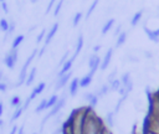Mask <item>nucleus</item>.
<instances>
[{"mask_svg": "<svg viewBox=\"0 0 159 134\" xmlns=\"http://www.w3.org/2000/svg\"><path fill=\"white\" fill-rule=\"evenodd\" d=\"M107 127L104 125L103 119H101L92 108H89L83 125V134H101Z\"/></svg>", "mask_w": 159, "mask_h": 134, "instance_id": "nucleus-1", "label": "nucleus"}, {"mask_svg": "<svg viewBox=\"0 0 159 134\" xmlns=\"http://www.w3.org/2000/svg\"><path fill=\"white\" fill-rule=\"evenodd\" d=\"M66 99H67V97L66 96H61L60 98H58V100H57V103L48 110V113L43 117V119H42V122H41V129L43 128V125L46 124V122L48 120V119H51V118H53V117H56L57 114H60V112L62 110V108L66 105Z\"/></svg>", "mask_w": 159, "mask_h": 134, "instance_id": "nucleus-2", "label": "nucleus"}, {"mask_svg": "<svg viewBox=\"0 0 159 134\" xmlns=\"http://www.w3.org/2000/svg\"><path fill=\"white\" fill-rule=\"evenodd\" d=\"M17 58H19V52H17V50H10V51L5 55L2 62H4V65H5L9 69H14V67H15L16 63H17Z\"/></svg>", "mask_w": 159, "mask_h": 134, "instance_id": "nucleus-3", "label": "nucleus"}, {"mask_svg": "<svg viewBox=\"0 0 159 134\" xmlns=\"http://www.w3.org/2000/svg\"><path fill=\"white\" fill-rule=\"evenodd\" d=\"M101 62H102V58H101L97 53L91 55L89 58H88V69H89L88 72L96 74V72H97V71L99 69V67H101Z\"/></svg>", "mask_w": 159, "mask_h": 134, "instance_id": "nucleus-4", "label": "nucleus"}, {"mask_svg": "<svg viewBox=\"0 0 159 134\" xmlns=\"http://www.w3.org/2000/svg\"><path fill=\"white\" fill-rule=\"evenodd\" d=\"M71 77H72V71H70V72H67V73H65L62 76H58L57 77V81H56V84H55V91L62 89L68 83V81L71 79Z\"/></svg>", "mask_w": 159, "mask_h": 134, "instance_id": "nucleus-5", "label": "nucleus"}, {"mask_svg": "<svg viewBox=\"0 0 159 134\" xmlns=\"http://www.w3.org/2000/svg\"><path fill=\"white\" fill-rule=\"evenodd\" d=\"M83 98H84V100L87 102V105H88L89 108H92V109H94V108L97 107L98 102H99V98L97 97V94H96L94 92H86V93L83 94Z\"/></svg>", "mask_w": 159, "mask_h": 134, "instance_id": "nucleus-6", "label": "nucleus"}, {"mask_svg": "<svg viewBox=\"0 0 159 134\" xmlns=\"http://www.w3.org/2000/svg\"><path fill=\"white\" fill-rule=\"evenodd\" d=\"M113 52H114V47H109L106 51V53H104V56L102 58V62H101V67H99L102 71H106L109 67V63H111L112 57H113Z\"/></svg>", "mask_w": 159, "mask_h": 134, "instance_id": "nucleus-7", "label": "nucleus"}, {"mask_svg": "<svg viewBox=\"0 0 159 134\" xmlns=\"http://www.w3.org/2000/svg\"><path fill=\"white\" fill-rule=\"evenodd\" d=\"M58 27H60V24H58V22H55V24L50 27V30H47L46 37H45V40H43V45H45V46H48V45L51 43V41L53 40L55 35H56L57 31H58Z\"/></svg>", "mask_w": 159, "mask_h": 134, "instance_id": "nucleus-8", "label": "nucleus"}, {"mask_svg": "<svg viewBox=\"0 0 159 134\" xmlns=\"http://www.w3.org/2000/svg\"><path fill=\"white\" fill-rule=\"evenodd\" d=\"M143 30H144L147 37H148L152 42H154V43H158V42H159V27L152 30V29H148L147 26H144Z\"/></svg>", "mask_w": 159, "mask_h": 134, "instance_id": "nucleus-9", "label": "nucleus"}, {"mask_svg": "<svg viewBox=\"0 0 159 134\" xmlns=\"http://www.w3.org/2000/svg\"><path fill=\"white\" fill-rule=\"evenodd\" d=\"M76 61V57H73V56H71L61 67H60V71H58V73H57V77L58 76H62V74H65V73H67V72H70L71 69H72V66H73V62Z\"/></svg>", "mask_w": 159, "mask_h": 134, "instance_id": "nucleus-10", "label": "nucleus"}, {"mask_svg": "<svg viewBox=\"0 0 159 134\" xmlns=\"http://www.w3.org/2000/svg\"><path fill=\"white\" fill-rule=\"evenodd\" d=\"M80 91V78L78 77H73L70 82V86H68V94L71 97H75Z\"/></svg>", "mask_w": 159, "mask_h": 134, "instance_id": "nucleus-11", "label": "nucleus"}, {"mask_svg": "<svg viewBox=\"0 0 159 134\" xmlns=\"http://www.w3.org/2000/svg\"><path fill=\"white\" fill-rule=\"evenodd\" d=\"M45 88H46V83L45 82H40L37 86H35L34 88H32V91H31V93H30V96H29V98H30V100L32 102L37 96H40L43 91H45Z\"/></svg>", "mask_w": 159, "mask_h": 134, "instance_id": "nucleus-12", "label": "nucleus"}, {"mask_svg": "<svg viewBox=\"0 0 159 134\" xmlns=\"http://www.w3.org/2000/svg\"><path fill=\"white\" fill-rule=\"evenodd\" d=\"M93 73H91V72H88V73H86L83 77H81L80 78V88H87V87H89V84L92 83V81H93Z\"/></svg>", "mask_w": 159, "mask_h": 134, "instance_id": "nucleus-13", "label": "nucleus"}, {"mask_svg": "<svg viewBox=\"0 0 159 134\" xmlns=\"http://www.w3.org/2000/svg\"><path fill=\"white\" fill-rule=\"evenodd\" d=\"M114 118H116V113L113 110H109V112L106 113V117H104L103 122H104L107 128H113L114 127Z\"/></svg>", "mask_w": 159, "mask_h": 134, "instance_id": "nucleus-14", "label": "nucleus"}, {"mask_svg": "<svg viewBox=\"0 0 159 134\" xmlns=\"http://www.w3.org/2000/svg\"><path fill=\"white\" fill-rule=\"evenodd\" d=\"M83 45H84V38H83V35L82 34H80L78 35V38H77V42H76V47H75V52H73V57H76L77 58V56L80 55V52L82 51V48H83Z\"/></svg>", "mask_w": 159, "mask_h": 134, "instance_id": "nucleus-15", "label": "nucleus"}, {"mask_svg": "<svg viewBox=\"0 0 159 134\" xmlns=\"http://www.w3.org/2000/svg\"><path fill=\"white\" fill-rule=\"evenodd\" d=\"M114 24H116V19L111 17L109 20H107V21H106V24L103 25L102 30H101V34H102V35H107V34H108V32L114 27Z\"/></svg>", "mask_w": 159, "mask_h": 134, "instance_id": "nucleus-16", "label": "nucleus"}, {"mask_svg": "<svg viewBox=\"0 0 159 134\" xmlns=\"http://www.w3.org/2000/svg\"><path fill=\"white\" fill-rule=\"evenodd\" d=\"M127 38H128V34H127L125 31H122V32H120V34L117 36V40H116V46H114V48H119V47H122V46L125 43Z\"/></svg>", "mask_w": 159, "mask_h": 134, "instance_id": "nucleus-17", "label": "nucleus"}, {"mask_svg": "<svg viewBox=\"0 0 159 134\" xmlns=\"http://www.w3.org/2000/svg\"><path fill=\"white\" fill-rule=\"evenodd\" d=\"M36 73H37V68L36 67H32L29 73H27V77H26V81H25V86H31L36 78Z\"/></svg>", "mask_w": 159, "mask_h": 134, "instance_id": "nucleus-18", "label": "nucleus"}, {"mask_svg": "<svg viewBox=\"0 0 159 134\" xmlns=\"http://www.w3.org/2000/svg\"><path fill=\"white\" fill-rule=\"evenodd\" d=\"M109 92H111V89H109V84H108V83H104V84H102L94 93L97 94L98 98H103V97L107 96Z\"/></svg>", "mask_w": 159, "mask_h": 134, "instance_id": "nucleus-19", "label": "nucleus"}, {"mask_svg": "<svg viewBox=\"0 0 159 134\" xmlns=\"http://www.w3.org/2000/svg\"><path fill=\"white\" fill-rule=\"evenodd\" d=\"M24 40H25V36H24V35H17V36H15V37L12 38V42H11V50H17L19 46L24 42Z\"/></svg>", "mask_w": 159, "mask_h": 134, "instance_id": "nucleus-20", "label": "nucleus"}, {"mask_svg": "<svg viewBox=\"0 0 159 134\" xmlns=\"http://www.w3.org/2000/svg\"><path fill=\"white\" fill-rule=\"evenodd\" d=\"M109 84V89H111V92H117L118 93V91H119V88L122 87V82H120V78L119 77H117L116 79H113L111 83H108Z\"/></svg>", "mask_w": 159, "mask_h": 134, "instance_id": "nucleus-21", "label": "nucleus"}, {"mask_svg": "<svg viewBox=\"0 0 159 134\" xmlns=\"http://www.w3.org/2000/svg\"><path fill=\"white\" fill-rule=\"evenodd\" d=\"M142 16H143V10L137 11V12L133 15V17L130 19V26H132V27H135V26L139 24V21L142 20Z\"/></svg>", "mask_w": 159, "mask_h": 134, "instance_id": "nucleus-22", "label": "nucleus"}, {"mask_svg": "<svg viewBox=\"0 0 159 134\" xmlns=\"http://www.w3.org/2000/svg\"><path fill=\"white\" fill-rule=\"evenodd\" d=\"M24 112H25V110H24V108H22V104H21L20 107L15 108V110H14V113H12L11 118H10V123H14L15 120H17V119L22 115V113H24Z\"/></svg>", "mask_w": 159, "mask_h": 134, "instance_id": "nucleus-23", "label": "nucleus"}, {"mask_svg": "<svg viewBox=\"0 0 159 134\" xmlns=\"http://www.w3.org/2000/svg\"><path fill=\"white\" fill-rule=\"evenodd\" d=\"M43 110H47V99L46 98H43V99H41L40 100V103L37 104V107L35 108V113H41V112H43Z\"/></svg>", "mask_w": 159, "mask_h": 134, "instance_id": "nucleus-24", "label": "nucleus"}, {"mask_svg": "<svg viewBox=\"0 0 159 134\" xmlns=\"http://www.w3.org/2000/svg\"><path fill=\"white\" fill-rule=\"evenodd\" d=\"M58 96L55 93V94H52L50 98H47V109H51L56 103H57V100H58Z\"/></svg>", "mask_w": 159, "mask_h": 134, "instance_id": "nucleus-25", "label": "nucleus"}, {"mask_svg": "<svg viewBox=\"0 0 159 134\" xmlns=\"http://www.w3.org/2000/svg\"><path fill=\"white\" fill-rule=\"evenodd\" d=\"M98 2H99V0H93V2L91 4V6L88 7V10H87V12H86V16H84V19H86V20H87L92 14H93V11L96 10V7H97Z\"/></svg>", "mask_w": 159, "mask_h": 134, "instance_id": "nucleus-26", "label": "nucleus"}, {"mask_svg": "<svg viewBox=\"0 0 159 134\" xmlns=\"http://www.w3.org/2000/svg\"><path fill=\"white\" fill-rule=\"evenodd\" d=\"M82 19H83V14H82V12H76L75 16H73V19H72V26H73V27L78 26L80 22L82 21Z\"/></svg>", "mask_w": 159, "mask_h": 134, "instance_id": "nucleus-27", "label": "nucleus"}, {"mask_svg": "<svg viewBox=\"0 0 159 134\" xmlns=\"http://www.w3.org/2000/svg\"><path fill=\"white\" fill-rule=\"evenodd\" d=\"M21 104H22V102H21V98H20L19 96L11 97V99H10V105H11L12 108H17V107H20Z\"/></svg>", "mask_w": 159, "mask_h": 134, "instance_id": "nucleus-28", "label": "nucleus"}, {"mask_svg": "<svg viewBox=\"0 0 159 134\" xmlns=\"http://www.w3.org/2000/svg\"><path fill=\"white\" fill-rule=\"evenodd\" d=\"M9 25H10V22L5 19V17H2V19H0V31H2V32H7L9 31Z\"/></svg>", "mask_w": 159, "mask_h": 134, "instance_id": "nucleus-29", "label": "nucleus"}, {"mask_svg": "<svg viewBox=\"0 0 159 134\" xmlns=\"http://www.w3.org/2000/svg\"><path fill=\"white\" fill-rule=\"evenodd\" d=\"M46 34H47V30H46V29H42V30H41V32H40V34L37 35V37H36V43H37V45L45 40Z\"/></svg>", "mask_w": 159, "mask_h": 134, "instance_id": "nucleus-30", "label": "nucleus"}, {"mask_svg": "<svg viewBox=\"0 0 159 134\" xmlns=\"http://www.w3.org/2000/svg\"><path fill=\"white\" fill-rule=\"evenodd\" d=\"M62 5H63V0H60L56 5H55V9H53V16H57L62 9Z\"/></svg>", "mask_w": 159, "mask_h": 134, "instance_id": "nucleus-31", "label": "nucleus"}, {"mask_svg": "<svg viewBox=\"0 0 159 134\" xmlns=\"http://www.w3.org/2000/svg\"><path fill=\"white\" fill-rule=\"evenodd\" d=\"M1 78H2V74L0 72V92H6L9 86H7V83L5 81H1Z\"/></svg>", "mask_w": 159, "mask_h": 134, "instance_id": "nucleus-32", "label": "nucleus"}, {"mask_svg": "<svg viewBox=\"0 0 159 134\" xmlns=\"http://www.w3.org/2000/svg\"><path fill=\"white\" fill-rule=\"evenodd\" d=\"M116 76H117V69H113L112 73H109L108 77H107V83H111L113 79H116V78H117Z\"/></svg>", "mask_w": 159, "mask_h": 134, "instance_id": "nucleus-33", "label": "nucleus"}, {"mask_svg": "<svg viewBox=\"0 0 159 134\" xmlns=\"http://www.w3.org/2000/svg\"><path fill=\"white\" fill-rule=\"evenodd\" d=\"M15 29H16V24H15V21H11L10 25H9V31L6 32V35H7V36L11 35V34L15 31Z\"/></svg>", "mask_w": 159, "mask_h": 134, "instance_id": "nucleus-34", "label": "nucleus"}, {"mask_svg": "<svg viewBox=\"0 0 159 134\" xmlns=\"http://www.w3.org/2000/svg\"><path fill=\"white\" fill-rule=\"evenodd\" d=\"M68 56H70V52H68V51H66V52H65V55L62 56L61 61L58 62V67H61V66H62V65H63V63H65V62L68 60Z\"/></svg>", "mask_w": 159, "mask_h": 134, "instance_id": "nucleus-35", "label": "nucleus"}, {"mask_svg": "<svg viewBox=\"0 0 159 134\" xmlns=\"http://www.w3.org/2000/svg\"><path fill=\"white\" fill-rule=\"evenodd\" d=\"M56 1H57V0H50V1H48V5H47V7H46V11H45L46 14H48V12H50V11L53 9V6H55Z\"/></svg>", "mask_w": 159, "mask_h": 134, "instance_id": "nucleus-36", "label": "nucleus"}, {"mask_svg": "<svg viewBox=\"0 0 159 134\" xmlns=\"http://www.w3.org/2000/svg\"><path fill=\"white\" fill-rule=\"evenodd\" d=\"M1 10H2L5 14H7V12H9V7H7V4H6V1L1 2Z\"/></svg>", "mask_w": 159, "mask_h": 134, "instance_id": "nucleus-37", "label": "nucleus"}, {"mask_svg": "<svg viewBox=\"0 0 159 134\" xmlns=\"http://www.w3.org/2000/svg\"><path fill=\"white\" fill-rule=\"evenodd\" d=\"M17 130H19V127H17L16 124H14V125L11 127V130L9 132V134H17Z\"/></svg>", "mask_w": 159, "mask_h": 134, "instance_id": "nucleus-38", "label": "nucleus"}, {"mask_svg": "<svg viewBox=\"0 0 159 134\" xmlns=\"http://www.w3.org/2000/svg\"><path fill=\"white\" fill-rule=\"evenodd\" d=\"M120 32H122V25L119 24V25H118V26L116 27V31H114V36L117 37V36H118V35H119Z\"/></svg>", "mask_w": 159, "mask_h": 134, "instance_id": "nucleus-39", "label": "nucleus"}, {"mask_svg": "<svg viewBox=\"0 0 159 134\" xmlns=\"http://www.w3.org/2000/svg\"><path fill=\"white\" fill-rule=\"evenodd\" d=\"M46 47H47V46H45V45H43V46L41 47V50H40V51L37 52V57H39V58H40V57H42V55H43V52L46 51Z\"/></svg>", "mask_w": 159, "mask_h": 134, "instance_id": "nucleus-40", "label": "nucleus"}, {"mask_svg": "<svg viewBox=\"0 0 159 134\" xmlns=\"http://www.w3.org/2000/svg\"><path fill=\"white\" fill-rule=\"evenodd\" d=\"M101 48H102L101 45H96V46L93 47V53H98V52L101 51Z\"/></svg>", "mask_w": 159, "mask_h": 134, "instance_id": "nucleus-41", "label": "nucleus"}, {"mask_svg": "<svg viewBox=\"0 0 159 134\" xmlns=\"http://www.w3.org/2000/svg\"><path fill=\"white\" fill-rule=\"evenodd\" d=\"M17 134H25V127H24V125H21V127H19V130H17Z\"/></svg>", "mask_w": 159, "mask_h": 134, "instance_id": "nucleus-42", "label": "nucleus"}, {"mask_svg": "<svg viewBox=\"0 0 159 134\" xmlns=\"http://www.w3.org/2000/svg\"><path fill=\"white\" fill-rule=\"evenodd\" d=\"M2 114H4V103L0 100V118H1Z\"/></svg>", "mask_w": 159, "mask_h": 134, "instance_id": "nucleus-43", "label": "nucleus"}, {"mask_svg": "<svg viewBox=\"0 0 159 134\" xmlns=\"http://www.w3.org/2000/svg\"><path fill=\"white\" fill-rule=\"evenodd\" d=\"M145 56H147V58H152V57H153V53L147 51V52H145Z\"/></svg>", "mask_w": 159, "mask_h": 134, "instance_id": "nucleus-44", "label": "nucleus"}, {"mask_svg": "<svg viewBox=\"0 0 159 134\" xmlns=\"http://www.w3.org/2000/svg\"><path fill=\"white\" fill-rule=\"evenodd\" d=\"M2 125H4V120L0 118V127H2Z\"/></svg>", "mask_w": 159, "mask_h": 134, "instance_id": "nucleus-45", "label": "nucleus"}, {"mask_svg": "<svg viewBox=\"0 0 159 134\" xmlns=\"http://www.w3.org/2000/svg\"><path fill=\"white\" fill-rule=\"evenodd\" d=\"M37 1H39V0H30L31 4H35V2H37Z\"/></svg>", "mask_w": 159, "mask_h": 134, "instance_id": "nucleus-46", "label": "nucleus"}, {"mask_svg": "<svg viewBox=\"0 0 159 134\" xmlns=\"http://www.w3.org/2000/svg\"><path fill=\"white\" fill-rule=\"evenodd\" d=\"M4 1H5V0H0V2H4Z\"/></svg>", "mask_w": 159, "mask_h": 134, "instance_id": "nucleus-47", "label": "nucleus"}, {"mask_svg": "<svg viewBox=\"0 0 159 134\" xmlns=\"http://www.w3.org/2000/svg\"><path fill=\"white\" fill-rule=\"evenodd\" d=\"M32 134H37V133H32Z\"/></svg>", "mask_w": 159, "mask_h": 134, "instance_id": "nucleus-48", "label": "nucleus"}]
</instances>
